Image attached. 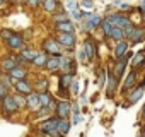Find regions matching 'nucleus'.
Masks as SVG:
<instances>
[{"instance_id": "obj_1", "label": "nucleus", "mask_w": 145, "mask_h": 137, "mask_svg": "<svg viewBox=\"0 0 145 137\" xmlns=\"http://www.w3.org/2000/svg\"><path fill=\"white\" fill-rule=\"evenodd\" d=\"M58 118H48L44 123H43V130L48 132V134H53V135H60L56 134V128H58Z\"/></svg>"}, {"instance_id": "obj_2", "label": "nucleus", "mask_w": 145, "mask_h": 137, "mask_svg": "<svg viewBox=\"0 0 145 137\" xmlns=\"http://www.w3.org/2000/svg\"><path fill=\"white\" fill-rule=\"evenodd\" d=\"M4 108H5V111H16L19 106H17V99L14 98V96H10V94H7L5 98H4Z\"/></svg>"}, {"instance_id": "obj_3", "label": "nucleus", "mask_w": 145, "mask_h": 137, "mask_svg": "<svg viewBox=\"0 0 145 137\" xmlns=\"http://www.w3.org/2000/svg\"><path fill=\"white\" fill-rule=\"evenodd\" d=\"M131 55H133V53H125V57L118 60V63H116V67H114V77H120V76H121L123 68L126 67V62H128V58H130Z\"/></svg>"}, {"instance_id": "obj_4", "label": "nucleus", "mask_w": 145, "mask_h": 137, "mask_svg": "<svg viewBox=\"0 0 145 137\" xmlns=\"http://www.w3.org/2000/svg\"><path fill=\"white\" fill-rule=\"evenodd\" d=\"M60 43H61L63 46L72 48V46L75 45V36L72 34V33H61V34H60Z\"/></svg>"}, {"instance_id": "obj_5", "label": "nucleus", "mask_w": 145, "mask_h": 137, "mask_svg": "<svg viewBox=\"0 0 145 137\" xmlns=\"http://www.w3.org/2000/svg\"><path fill=\"white\" fill-rule=\"evenodd\" d=\"M84 51H86V55H87L89 60H92V58L96 57V46H94L92 40H87V41L84 43Z\"/></svg>"}, {"instance_id": "obj_6", "label": "nucleus", "mask_w": 145, "mask_h": 137, "mask_svg": "<svg viewBox=\"0 0 145 137\" xmlns=\"http://www.w3.org/2000/svg\"><path fill=\"white\" fill-rule=\"evenodd\" d=\"M7 43H9V46H10L12 50H19V48H22V45H24L22 38H21V36H17V34H14L10 40H7Z\"/></svg>"}, {"instance_id": "obj_7", "label": "nucleus", "mask_w": 145, "mask_h": 137, "mask_svg": "<svg viewBox=\"0 0 145 137\" xmlns=\"http://www.w3.org/2000/svg\"><path fill=\"white\" fill-rule=\"evenodd\" d=\"M56 29H60L61 33H72L74 31V24L70 21H58L56 22Z\"/></svg>"}, {"instance_id": "obj_8", "label": "nucleus", "mask_w": 145, "mask_h": 137, "mask_svg": "<svg viewBox=\"0 0 145 137\" xmlns=\"http://www.w3.org/2000/svg\"><path fill=\"white\" fill-rule=\"evenodd\" d=\"M43 48H44L46 51H51L55 57L58 55V43H56V41H53V40H46V41H44V45H43Z\"/></svg>"}, {"instance_id": "obj_9", "label": "nucleus", "mask_w": 145, "mask_h": 137, "mask_svg": "<svg viewBox=\"0 0 145 137\" xmlns=\"http://www.w3.org/2000/svg\"><path fill=\"white\" fill-rule=\"evenodd\" d=\"M128 51V41H120V45L116 46V51H114V55H116V58H123V55Z\"/></svg>"}, {"instance_id": "obj_10", "label": "nucleus", "mask_w": 145, "mask_h": 137, "mask_svg": "<svg viewBox=\"0 0 145 137\" xmlns=\"http://www.w3.org/2000/svg\"><path fill=\"white\" fill-rule=\"evenodd\" d=\"M16 89L21 91V93H24V94H31V86L26 81H17L16 82Z\"/></svg>"}, {"instance_id": "obj_11", "label": "nucleus", "mask_w": 145, "mask_h": 137, "mask_svg": "<svg viewBox=\"0 0 145 137\" xmlns=\"http://www.w3.org/2000/svg\"><path fill=\"white\" fill-rule=\"evenodd\" d=\"M68 113H70V103H68V101L58 103V115H60V117H67Z\"/></svg>"}, {"instance_id": "obj_12", "label": "nucleus", "mask_w": 145, "mask_h": 137, "mask_svg": "<svg viewBox=\"0 0 145 137\" xmlns=\"http://www.w3.org/2000/svg\"><path fill=\"white\" fill-rule=\"evenodd\" d=\"M143 36H145V31H143V29H137V28H135V29L131 31V34H130V38L133 40V43L142 41V40H143Z\"/></svg>"}, {"instance_id": "obj_13", "label": "nucleus", "mask_w": 145, "mask_h": 137, "mask_svg": "<svg viewBox=\"0 0 145 137\" xmlns=\"http://www.w3.org/2000/svg\"><path fill=\"white\" fill-rule=\"evenodd\" d=\"M114 89H116V77L109 74V79H108V96H109V98L113 96Z\"/></svg>"}, {"instance_id": "obj_14", "label": "nucleus", "mask_w": 145, "mask_h": 137, "mask_svg": "<svg viewBox=\"0 0 145 137\" xmlns=\"http://www.w3.org/2000/svg\"><path fill=\"white\" fill-rule=\"evenodd\" d=\"M17 67V63H16V58H5L4 62H2V68H5V70H12V68H16Z\"/></svg>"}, {"instance_id": "obj_15", "label": "nucleus", "mask_w": 145, "mask_h": 137, "mask_svg": "<svg viewBox=\"0 0 145 137\" xmlns=\"http://www.w3.org/2000/svg\"><path fill=\"white\" fill-rule=\"evenodd\" d=\"M10 76H12L14 79H19V81H22V77L26 76V70H24V68H19V67H16V68H12V70H10Z\"/></svg>"}, {"instance_id": "obj_16", "label": "nucleus", "mask_w": 145, "mask_h": 137, "mask_svg": "<svg viewBox=\"0 0 145 137\" xmlns=\"http://www.w3.org/2000/svg\"><path fill=\"white\" fill-rule=\"evenodd\" d=\"M99 24H101V17H97V16H91V21L86 22L84 26H86V29L89 31V29H92L94 26H99Z\"/></svg>"}, {"instance_id": "obj_17", "label": "nucleus", "mask_w": 145, "mask_h": 137, "mask_svg": "<svg viewBox=\"0 0 145 137\" xmlns=\"http://www.w3.org/2000/svg\"><path fill=\"white\" fill-rule=\"evenodd\" d=\"M58 65H60V58L58 57H53V58H50L46 62V68H48V70H55V68H58Z\"/></svg>"}, {"instance_id": "obj_18", "label": "nucleus", "mask_w": 145, "mask_h": 137, "mask_svg": "<svg viewBox=\"0 0 145 137\" xmlns=\"http://www.w3.org/2000/svg\"><path fill=\"white\" fill-rule=\"evenodd\" d=\"M27 105H29L31 108H38V106H39V94H29Z\"/></svg>"}, {"instance_id": "obj_19", "label": "nucleus", "mask_w": 145, "mask_h": 137, "mask_svg": "<svg viewBox=\"0 0 145 137\" xmlns=\"http://www.w3.org/2000/svg\"><path fill=\"white\" fill-rule=\"evenodd\" d=\"M36 57H38V53L33 51V50H24V51H22V58H24V60H31V62H34Z\"/></svg>"}, {"instance_id": "obj_20", "label": "nucleus", "mask_w": 145, "mask_h": 137, "mask_svg": "<svg viewBox=\"0 0 145 137\" xmlns=\"http://www.w3.org/2000/svg\"><path fill=\"white\" fill-rule=\"evenodd\" d=\"M142 94H143V86H142L140 89H137V91H133V93H131V96H130V103L138 101V99L142 98Z\"/></svg>"}, {"instance_id": "obj_21", "label": "nucleus", "mask_w": 145, "mask_h": 137, "mask_svg": "<svg viewBox=\"0 0 145 137\" xmlns=\"http://www.w3.org/2000/svg\"><path fill=\"white\" fill-rule=\"evenodd\" d=\"M51 103V98H50V94L48 93H41L39 94V105H43V106H48Z\"/></svg>"}, {"instance_id": "obj_22", "label": "nucleus", "mask_w": 145, "mask_h": 137, "mask_svg": "<svg viewBox=\"0 0 145 137\" xmlns=\"http://www.w3.org/2000/svg\"><path fill=\"white\" fill-rule=\"evenodd\" d=\"M43 5H44V9L46 11H55L56 9V0H43Z\"/></svg>"}, {"instance_id": "obj_23", "label": "nucleus", "mask_w": 145, "mask_h": 137, "mask_svg": "<svg viewBox=\"0 0 145 137\" xmlns=\"http://www.w3.org/2000/svg\"><path fill=\"white\" fill-rule=\"evenodd\" d=\"M68 128H70V123H68L67 120H60V122H58V130H60V134L68 132Z\"/></svg>"}, {"instance_id": "obj_24", "label": "nucleus", "mask_w": 145, "mask_h": 137, "mask_svg": "<svg viewBox=\"0 0 145 137\" xmlns=\"http://www.w3.org/2000/svg\"><path fill=\"white\" fill-rule=\"evenodd\" d=\"M101 26H103V29H104V33H106V36H109L111 34V29H113V26H111V22L106 19V21H103L101 22Z\"/></svg>"}, {"instance_id": "obj_25", "label": "nucleus", "mask_w": 145, "mask_h": 137, "mask_svg": "<svg viewBox=\"0 0 145 137\" xmlns=\"http://www.w3.org/2000/svg\"><path fill=\"white\" fill-rule=\"evenodd\" d=\"M109 36H113L114 40H121V38H123V31H121L120 28H113V29H111V34H109Z\"/></svg>"}, {"instance_id": "obj_26", "label": "nucleus", "mask_w": 145, "mask_h": 137, "mask_svg": "<svg viewBox=\"0 0 145 137\" xmlns=\"http://www.w3.org/2000/svg\"><path fill=\"white\" fill-rule=\"evenodd\" d=\"M135 84V72H131L128 77H126V82H125V88H131Z\"/></svg>"}, {"instance_id": "obj_27", "label": "nucleus", "mask_w": 145, "mask_h": 137, "mask_svg": "<svg viewBox=\"0 0 145 137\" xmlns=\"http://www.w3.org/2000/svg\"><path fill=\"white\" fill-rule=\"evenodd\" d=\"M70 81H72V76H70V74L63 76V77H61V88H65V86H70Z\"/></svg>"}, {"instance_id": "obj_28", "label": "nucleus", "mask_w": 145, "mask_h": 137, "mask_svg": "<svg viewBox=\"0 0 145 137\" xmlns=\"http://www.w3.org/2000/svg\"><path fill=\"white\" fill-rule=\"evenodd\" d=\"M34 63H36V65H43V63H46V57H44V55H38V57L34 58Z\"/></svg>"}, {"instance_id": "obj_29", "label": "nucleus", "mask_w": 145, "mask_h": 137, "mask_svg": "<svg viewBox=\"0 0 145 137\" xmlns=\"http://www.w3.org/2000/svg\"><path fill=\"white\" fill-rule=\"evenodd\" d=\"M143 60H145V57H143V53H140V55H137V57H135V60H133V65H135V67H138V65H140Z\"/></svg>"}, {"instance_id": "obj_30", "label": "nucleus", "mask_w": 145, "mask_h": 137, "mask_svg": "<svg viewBox=\"0 0 145 137\" xmlns=\"http://www.w3.org/2000/svg\"><path fill=\"white\" fill-rule=\"evenodd\" d=\"M0 34H2V38H4V40H10V38L14 36V33H12V31H9V29H4Z\"/></svg>"}, {"instance_id": "obj_31", "label": "nucleus", "mask_w": 145, "mask_h": 137, "mask_svg": "<svg viewBox=\"0 0 145 137\" xmlns=\"http://www.w3.org/2000/svg\"><path fill=\"white\" fill-rule=\"evenodd\" d=\"M67 9H70V11H75V9H77L75 0H67Z\"/></svg>"}, {"instance_id": "obj_32", "label": "nucleus", "mask_w": 145, "mask_h": 137, "mask_svg": "<svg viewBox=\"0 0 145 137\" xmlns=\"http://www.w3.org/2000/svg\"><path fill=\"white\" fill-rule=\"evenodd\" d=\"M70 65V62L67 60V58H60V65H58V68H67Z\"/></svg>"}, {"instance_id": "obj_33", "label": "nucleus", "mask_w": 145, "mask_h": 137, "mask_svg": "<svg viewBox=\"0 0 145 137\" xmlns=\"http://www.w3.org/2000/svg\"><path fill=\"white\" fill-rule=\"evenodd\" d=\"M7 96V84H0V98Z\"/></svg>"}, {"instance_id": "obj_34", "label": "nucleus", "mask_w": 145, "mask_h": 137, "mask_svg": "<svg viewBox=\"0 0 145 137\" xmlns=\"http://www.w3.org/2000/svg\"><path fill=\"white\" fill-rule=\"evenodd\" d=\"M72 17H74V19H80V17H82V12H80L79 9H75V11H72Z\"/></svg>"}, {"instance_id": "obj_35", "label": "nucleus", "mask_w": 145, "mask_h": 137, "mask_svg": "<svg viewBox=\"0 0 145 137\" xmlns=\"http://www.w3.org/2000/svg\"><path fill=\"white\" fill-rule=\"evenodd\" d=\"M82 5H84V7H87V9H92V7H94V2H92V0H84Z\"/></svg>"}, {"instance_id": "obj_36", "label": "nucleus", "mask_w": 145, "mask_h": 137, "mask_svg": "<svg viewBox=\"0 0 145 137\" xmlns=\"http://www.w3.org/2000/svg\"><path fill=\"white\" fill-rule=\"evenodd\" d=\"M38 88H39V89H46V88H48V82H46V81L43 79V81H39V84H38Z\"/></svg>"}, {"instance_id": "obj_37", "label": "nucleus", "mask_w": 145, "mask_h": 137, "mask_svg": "<svg viewBox=\"0 0 145 137\" xmlns=\"http://www.w3.org/2000/svg\"><path fill=\"white\" fill-rule=\"evenodd\" d=\"M79 58H80V60H84V62L87 60V55H86V51H84V48L80 50V53H79Z\"/></svg>"}, {"instance_id": "obj_38", "label": "nucleus", "mask_w": 145, "mask_h": 137, "mask_svg": "<svg viewBox=\"0 0 145 137\" xmlns=\"http://www.w3.org/2000/svg\"><path fill=\"white\" fill-rule=\"evenodd\" d=\"M38 2H39V0H27V4H29V5H33V7H34V5H38Z\"/></svg>"}, {"instance_id": "obj_39", "label": "nucleus", "mask_w": 145, "mask_h": 137, "mask_svg": "<svg viewBox=\"0 0 145 137\" xmlns=\"http://www.w3.org/2000/svg\"><path fill=\"white\" fill-rule=\"evenodd\" d=\"M72 89H74V93H77V91H79V84H77V82H74V86H72Z\"/></svg>"}, {"instance_id": "obj_40", "label": "nucleus", "mask_w": 145, "mask_h": 137, "mask_svg": "<svg viewBox=\"0 0 145 137\" xmlns=\"http://www.w3.org/2000/svg\"><path fill=\"white\" fill-rule=\"evenodd\" d=\"M118 5H120L121 9H130V5H128V4H118Z\"/></svg>"}, {"instance_id": "obj_41", "label": "nucleus", "mask_w": 145, "mask_h": 137, "mask_svg": "<svg viewBox=\"0 0 145 137\" xmlns=\"http://www.w3.org/2000/svg\"><path fill=\"white\" fill-rule=\"evenodd\" d=\"M142 137H145V128H143V130H142Z\"/></svg>"}, {"instance_id": "obj_42", "label": "nucleus", "mask_w": 145, "mask_h": 137, "mask_svg": "<svg viewBox=\"0 0 145 137\" xmlns=\"http://www.w3.org/2000/svg\"><path fill=\"white\" fill-rule=\"evenodd\" d=\"M142 11H143V12H145V5H142Z\"/></svg>"}, {"instance_id": "obj_43", "label": "nucleus", "mask_w": 145, "mask_h": 137, "mask_svg": "<svg viewBox=\"0 0 145 137\" xmlns=\"http://www.w3.org/2000/svg\"><path fill=\"white\" fill-rule=\"evenodd\" d=\"M142 5H145V0H142Z\"/></svg>"}, {"instance_id": "obj_44", "label": "nucleus", "mask_w": 145, "mask_h": 137, "mask_svg": "<svg viewBox=\"0 0 145 137\" xmlns=\"http://www.w3.org/2000/svg\"><path fill=\"white\" fill-rule=\"evenodd\" d=\"M143 117H145V108H143Z\"/></svg>"}, {"instance_id": "obj_45", "label": "nucleus", "mask_w": 145, "mask_h": 137, "mask_svg": "<svg viewBox=\"0 0 145 137\" xmlns=\"http://www.w3.org/2000/svg\"><path fill=\"white\" fill-rule=\"evenodd\" d=\"M0 5H2V0H0Z\"/></svg>"}, {"instance_id": "obj_46", "label": "nucleus", "mask_w": 145, "mask_h": 137, "mask_svg": "<svg viewBox=\"0 0 145 137\" xmlns=\"http://www.w3.org/2000/svg\"><path fill=\"white\" fill-rule=\"evenodd\" d=\"M143 89H145V84H143Z\"/></svg>"}, {"instance_id": "obj_47", "label": "nucleus", "mask_w": 145, "mask_h": 137, "mask_svg": "<svg viewBox=\"0 0 145 137\" xmlns=\"http://www.w3.org/2000/svg\"><path fill=\"white\" fill-rule=\"evenodd\" d=\"M19 2H22V0H19Z\"/></svg>"}]
</instances>
